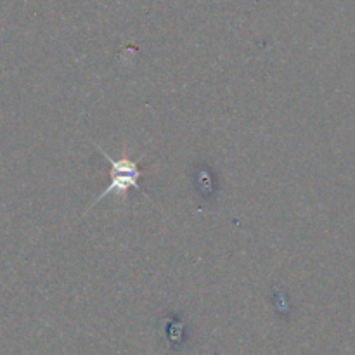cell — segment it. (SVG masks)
<instances>
[{
  "label": "cell",
  "instance_id": "obj_1",
  "mask_svg": "<svg viewBox=\"0 0 355 355\" xmlns=\"http://www.w3.org/2000/svg\"><path fill=\"white\" fill-rule=\"evenodd\" d=\"M101 155H103L104 158L107 159V163H110V184H107V187L104 189V193H101L99 196L96 198L94 205L99 203L101 200H104L107 194H120V196H123V194H127L130 189L141 191L142 194H146L142 186L139 184V179H141L142 175V170L139 168V162L130 158L113 159L110 155H106V151H103V149H101Z\"/></svg>",
  "mask_w": 355,
  "mask_h": 355
}]
</instances>
